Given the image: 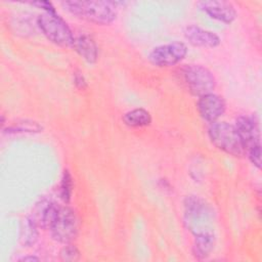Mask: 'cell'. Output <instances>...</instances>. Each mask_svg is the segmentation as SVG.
I'll return each mask as SVG.
<instances>
[{
	"instance_id": "cell-1",
	"label": "cell",
	"mask_w": 262,
	"mask_h": 262,
	"mask_svg": "<svg viewBox=\"0 0 262 262\" xmlns=\"http://www.w3.org/2000/svg\"><path fill=\"white\" fill-rule=\"evenodd\" d=\"M114 1H63L62 7L79 18L96 25H110L117 16V5Z\"/></svg>"
},
{
	"instance_id": "cell-2",
	"label": "cell",
	"mask_w": 262,
	"mask_h": 262,
	"mask_svg": "<svg viewBox=\"0 0 262 262\" xmlns=\"http://www.w3.org/2000/svg\"><path fill=\"white\" fill-rule=\"evenodd\" d=\"M213 208L203 199L196 195H188L184 200V223L187 229L193 234L206 231H214Z\"/></svg>"
},
{
	"instance_id": "cell-3",
	"label": "cell",
	"mask_w": 262,
	"mask_h": 262,
	"mask_svg": "<svg viewBox=\"0 0 262 262\" xmlns=\"http://www.w3.org/2000/svg\"><path fill=\"white\" fill-rule=\"evenodd\" d=\"M208 135L217 148L233 157H242L247 151L235 127L226 122H213L208 128Z\"/></svg>"
},
{
	"instance_id": "cell-4",
	"label": "cell",
	"mask_w": 262,
	"mask_h": 262,
	"mask_svg": "<svg viewBox=\"0 0 262 262\" xmlns=\"http://www.w3.org/2000/svg\"><path fill=\"white\" fill-rule=\"evenodd\" d=\"M37 24L42 33L56 45L73 47L75 37L68 24L57 13L44 12L38 16Z\"/></svg>"
},
{
	"instance_id": "cell-5",
	"label": "cell",
	"mask_w": 262,
	"mask_h": 262,
	"mask_svg": "<svg viewBox=\"0 0 262 262\" xmlns=\"http://www.w3.org/2000/svg\"><path fill=\"white\" fill-rule=\"evenodd\" d=\"M183 78L189 92L199 97L211 93L216 86L213 73L201 64L186 66L183 69Z\"/></svg>"
},
{
	"instance_id": "cell-6",
	"label": "cell",
	"mask_w": 262,
	"mask_h": 262,
	"mask_svg": "<svg viewBox=\"0 0 262 262\" xmlns=\"http://www.w3.org/2000/svg\"><path fill=\"white\" fill-rule=\"evenodd\" d=\"M51 236L60 244H70L78 233V219L70 207H59L50 226Z\"/></svg>"
},
{
	"instance_id": "cell-7",
	"label": "cell",
	"mask_w": 262,
	"mask_h": 262,
	"mask_svg": "<svg viewBox=\"0 0 262 262\" xmlns=\"http://www.w3.org/2000/svg\"><path fill=\"white\" fill-rule=\"evenodd\" d=\"M187 54V46L183 42H172L152 48L148 60L157 67H171L180 62Z\"/></svg>"
},
{
	"instance_id": "cell-8",
	"label": "cell",
	"mask_w": 262,
	"mask_h": 262,
	"mask_svg": "<svg viewBox=\"0 0 262 262\" xmlns=\"http://www.w3.org/2000/svg\"><path fill=\"white\" fill-rule=\"evenodd\" d=\"M196 107L204 120L213 123L224 114L226 104L221 96L211 92L199 97Z\"/></svg>"
},
{
	"instance_id": "cell-9",
	"label": "cell",
	"mask_w": 262,
	"mask_h": 262,
	"mask_svg": "<svg viewBox=\"0 0 262 262\" xmlns=\"http://www.w3.org/2000/svg\"><path fill=\"white\" fill-rule=\"evenodd\" d=\"M198 5L210 17L225 24L232 23L236 17L235 7L231 2H228V1H223V0L201 1L198 3Z\"/></svg>"
},
{
	"instance_id": "cell-10",
	"label": "cell",
	"mask_w": 262,
	"mask_h": 262,
	"mask_svg": "<svg viewBox=\"0 0 262 262\" xmlns=\"http://www.w3.org/2000/svg\"><path fill=\"white\" fill-rule=\"evenodd\" d=\"M234 127L246 150L260 144V130L254 118L241 116L235 120Z\"/></svg>"
},
{
	"instance_id": "cell-11",
	"label": "cell",
	"mask_w": 262,
	"mask_h": 262,
	"mask_svg": "<svg viewBox=\"0 0 262 262\" xmlns=\"http://www.w3.org/2000/svg\"><path fill=\"white\" fill-rule=\"evenodd\" d=\"M186 40L193 46L214 48L220 44V38L215 33L202 29L198 26H188L184 31Z\"/></svg>"
},
{
	"instance_id": "cell-12",
	"label": "cell",
	"mask_w": 262,
	"mask_h": 262,
	"mask_svg": "<svg viewBox=\"0 0 262 262\" xmlns=\"http://www.w3.org/2000/svg\"><path fill=\"white\" fill-rule=\"evenodd\" d=\"M58 208L59 206L51 201H41L40 204H37L32 218L38 226H41L42 228H50Z\"/></svg>"
},
{
	"instance_id": "cell-13",
	"label": "cell",
	"mask_w": 262,
	"mask_h": 262,
	"mask_svg": "<svg viewBox=\"0 0 262 262\" xmlns=\"http://www.w3.org/2000/svg\"><path fill=\"white\" fill-rule=\"evenodd\" d=\"M73 48L82 56L87 62L93 63L98 56V47L95 41L88 35H81L75 38Z\"/></svg>"
},
{
	"instance_id": "cell-14",
	"label": "cell",
	"mask_w": 262,
	"mask_h": 262,
	"mask_svg": "<svg viewBox=\"0 0 262 262\" xmlns=\"http://www.w3.org/2000/svg\"><path fill=\"white\" fill-rule=\"evenodd\" d=\"M215 233L214 231H206L194 235L192 245V253L195 258L206 259L214 249Z\"/></svg>"
},
{
	"instance_id": "cell-15",
	"label": "cell",
	"mask_w": 262,
	"mask_h": 262,
	"mask_svg": "<svg viewBox=\"0 0 262 262\" xmlns=\"http://www.w3.org/2000/svg\"><path fill=\"white\" fill-rule=\"evenodd\" d=\"M122 120L127 126L138 128L148 126L151 123V116L146 110L138 107L125 113L122 117Z\"/></svg>"
},
{
	"instance_id": "cell-16",
	"label": "cell",
	"mask_w": 262,
	"mask_h": 262,
	"mask_svg": "<svg viewBox=\"0 0 262 262\" xmlns=\"http://www.w3.org/2000/svg\"><path fill=\"white\" fill-rule=\"evenodd\" d=\"M38 225L33 220L32 217H28L23 222V227L20 230V238L23 244L26 246H32L36 243L38 238Z\"/></svg>"
},
{
	"instance_id": "cell-17",
	"label": "cell",
	"mask_w": 262,
	"mask_h": 262,
	"mask_svg": "<svg viewBox=\"0 0 262 262\" xmlns=\"http://www.w3.org/2000/svg\"><path fill=\"white\" fill-rule=\"evenodd\" d=\"M60 198L63 202L69 203L71 200L72 191H73V179L68 170L63 171L61 182H60Z\"/></svg>"
},
{
	"instance_id": "cell-18",
	"label": "cell",
	"mask_w": 262,
	"mask_h": 262,
	"mask_svg": "<svg viewBox=\"0 0 262 262\" xmlns=\"http://www.w3.org/2000/svg\"><path fill=\"white\" fill-rule=\"evenodd\" d=\"M42 127L36 122H24V123H16L8 128V132H40Z\"/></svg>"
},
{
	"instance_id": "cell-19",
	"label": "cell",
	"mask_w": 262,
	"mask_h": 262,
	"mask_svg": "<svg viewBox=\"0 0 262 262\" xmlns=\"http://www.w3.org/2000/svg\"><path fill=\"white\" fill-rule=\"evenodd\" d=\"M80 258L79 250L73 246L67 244L60 251V259L62 261H76Z\"/></svg>"
},
{
	"instance_id": "cell-20",
	"label": "cell",
	"mask_w": 262,
	"mask_h": 262,
	"mask_svg": "<svg viewBox=\"0 0 262 262\" xmlns=\"http://www.w3.org/2000/svg\"><path fill=\"white\" fill-rule=\"evenodd\" d=\"M248 157L251 163L257 167L258 169L261 168V144L252 146L248 149Z\"/></svg>"
},
{
	"instance_id": "cell-21",
	"label": "cell",
	"mask_w": 262,
	"mask_h": 262,
	"mask_svg": "<svg viewBox=\"0 0 262 262\" xmlns=\"http://www.w3.org/2000/svg\"><path fill=\"white\" fill-rule=\"evenodd\" d=\"M33 5L35 6H38L39 8H42L45 12L47 13H57L54 6L52 5L51 2L49 1H35V2H32Z\"/></svg>"
},
{
	"instance_id": "cell-22",
	"label": "cell",
	"mask_w": 262,
	"mask_h": 262,
	"mask_svg": "<svg viewBox=\"0 0 262 262\" xmlns=\"http://www.w3.org/2000/svg\"><path fill=\"white\" fill-rule=\"evenodd\" d=\"M75 83H76L79 87L84 88V86L86 85V83H85V79H84L83 75L76 74V75H75Z\"/></svg>"
},
{
	"instance_id": "cell-23",
	"label": "cell",
	"mask_w": 262,
	"mask_h": 262,
	"mask_svg": "<svg viewBox=\"0 0 262 262\" xmlns=\"http://www.w3.org/2000/svg\"><path fill=\"white\" fill-rule=\"evenodd\" d=\"M20 260L25 261V262H27V261H39V258L35 257V256H26V257L21 258Z\"/></svg>"
}]
</instances>
